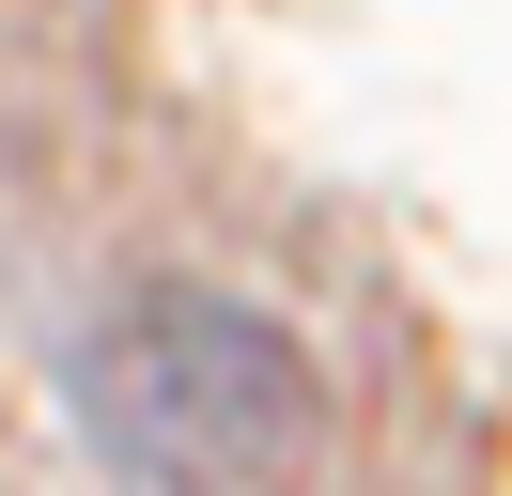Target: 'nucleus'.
Masks as SVG:
<instances>
[{"mask_svg":"<svg viewBox=\"0 0 512 496\" xmlns=\"http://www.w3.org/2000/svg\"><path fill=\"white\" fill-rule=\"evenodd\" d=\"M94 419L125 434L156 481L249 496V481H280V465L311 450V372H295V341L264 326V310L156 295V310H125V326L94 341Z\"/></svg>","mask_w":512,"mask_h":496,"instance_id":"1","label":"nucleus"}]
</instances>
